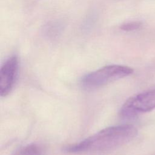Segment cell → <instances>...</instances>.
<instances>
[{
    "instance_id": "7a4b0ae2",
    "label": "cell",
    "mask_w": 155,
    "mask_h": 155,
    "mask_svg": "<svg viewBox=\"0 0 155 155\" xmlns=\"http://www.w3.org/2000/svg\"><path fill=\"white\" fill-rule=\"evenodd\" d=\"M133 69L120 65H109L85 75L82 81L84 87L94 89L131 74Z\"/></svg>"
},
{
    "instance_id": "3957f363",
    "label": "cell",
    "mask_w": 155,
    "mask_h": 155,
    "mask_svg": "<svg viewBox=\"0 0 155 155\" xmlns=\"http://www.w3.org/2000/svg\"><path fill=\"white\" fill-rule=\"evenodd\" d=\"M155 108V89L135 94L122 106L119 114L124 118H133L137 114Z\"/></svg>"
},
{
    "instance_id": "277c9868",
    "label": "cell",
    "mask_w": 155,
    "mask_h": 155,
    "mask_svg": "<svg viewBox=\"0 0 155 155\" xmlns=\"http://www.w3.org/2000/svg\"><path fill=\"white\" fill-rule=\"evenodd\" d=\"M19 61L16 56L8 58L2 64L0 70V94L8 95L13 88L18 75Z\"/></svg>"
},
{
    "instance_id": "5b68a950",
    "label": "cell",
    "mask_w": 155,
    "mask_h": 155,
    "mask_svg": "<svg viewBox=\"0 0 155 155\" xmlns=\"http://www.w3.org/2000/svg\"><path fill=\"white\" fill-rule=\"evenodd\" d=\"M15 155H44V150L41 145L30 143L19 149Z\"/></svg>"
},
{
    "instance_id": "6da1fadb",
    "label": "cell",
    "mask_w": 155,
    "mask_h": 155,
    "mask_svg": "<svg viewBox=\"0 0 155 155\" xmlns=\"http://www.w3.org/2000/svg\"><path fill=\"white\" fill-rule=\"evenodd\" d=\"M136 128L122 125L104 128L77 143L65 148L70 153H96L108 151L131 141L137 135Z\"/></svg>"
},
{
    "instance_id": "8992f818",
    "label": "cell",
    "mask_w": 155,
    "mask_h": 155,
    "mask_svg": "<svg viewBox=\"0 0 155 155\" xmlns=\"http://www.w3.org/2000/svg\"><path fill=\"white\" fill-rule=\"evenodd\" d=\"M142 26V23L139 21H132L120 25V28L124 31H133L140 28Z\"/></svg>"
}]
</instances>
